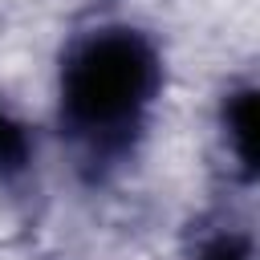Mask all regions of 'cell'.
<instances>
[{"label":"cell","instance_id":"3","mask_svg":"<svg viewBox=\"0 0 260 260\" xmlns=\"http://www.w3.org/2000/svg\"><path fill=\"white\" fill-rule=\"evenodd\" d=\"M28 158H32V138H28L24 122H16V118L0 106V175L24 171Z\"/></svg>","mask_w":260,"mask_h":260},{"label":"cell","instance_id":"1","mask_svg":"<svg viewBox=\"0 0 260 260\" xmlns=\"http://www.w3.org/2000/svg\"><path fill=\"white\" fill-rule=\"evenodd\" d=\"M162 85V61L138 28H98L81 37L61 65V126L81 162L122 158Z\"/></svg>","mask_w":260,"mask_h":260},{"label":"cell","instance_id":"4","mask_svg":"<svg viewBox=\"0 0 260 260\" xmlns=\"http://www.w3.org/2000/svg\"><path fill=\"white\" fill-rule=\"evenodd\" d=\"M191 260H252V240L240 228H219V232H207L195 244Z\"/></svg>","mask_w":260,"mask_h":260},{"label":"cell","instance_id":"2","mask_svg":"<svg viewBox=\"0 0 260 260\" xmlns=\"http://www.w3.org/2000/svg\"><path fill=\"white\" fill-rule=\"evenodd\" d=\"M223 138L244 183L256 179V89L240 85L223 98Z\"/></svg>","mask_w":260,"mask_h":260}]
</instances>
